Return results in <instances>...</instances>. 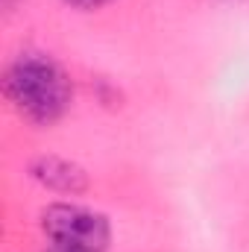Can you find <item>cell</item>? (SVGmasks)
<instances>
[{
    "mask_svg": "<svg viewBox=\"0 0 249 252\" xmlns=\"http://www.w3.org/2000/svg\"><path fill=\"white\" fill-rule=\"evenodd\" d=\"M30 173H32V179L38 185H44L47 190H56V193H70L73 196V193L88 190V173L79 164H73L67 158H59V156L35 158Z\"/></svg>",
    "mask_w": 249,
    "mask_h": 252,
    "instance_id": "cell-3",
    "label": "cell"
},
{
    "mask_svg": "<svg viewBox=\"0 0 249 252\" xmlns=\"http://www.w3.org/2000/svg\"><path fill=\"white\" fill-rule=\"evenodd\" d=\"M64 3H70V6H76V9H100V6H106V3H112V0H64Z\"/></svg>",
    "mask_w": 249,
    "mask_h": 252,
    "instance_id": "cell-4",
    "label": "cell"
},
{
    "mask_svg": "<svg viewBox=\"0 0 249 252\" xmlns=\"http://www.w3.org/2000/svg\"><path fill=\"white\" fill-rule=\"evenodd\" d=\"M41 232L53 241V247L76 252H103L112 241V226L106 214L73 202L47 205L41 211Z\"/></svg>",
    "mask_w": 249,
    "mask_h": 252,
    "instance_id": "cell-2",
    "label": "cell"
},
{
    "mask_svg": "<svg viewBox=\"0 0 249 252\" xmlns=\"http://www.w3.org/2000/svg\"><path fill=\"white\" fill-rule=\"evenodd\" d=\"M50 252H76V250H62V247H53Z\"/></svg>",
    "mask_w": 249,
    "mask_h": 252,
    "instance_id": "cell-5",
    "label": "cell"
},
{
    "mask_svg": "<svg viewBox=\"0 0 249 252\" xmlns=\"http://www.w3.org/2000/svg\"><path fill=\"white\" fill-rule=\"evenodd\" d=\"M3 3H6V6H12V3H15V0H3Z\"/></svg>",
    "mask_w": 249,
    "mask_h": 252,
    "instance_id": "cell-6",
    "label": "cell"
},
{
    "mask_svg": "<svg viewBox=\"0 0 249 252\" xmlns=\"http://www.w3.org/2000/svg\"><path fill=\"white\" fill-rule=\"evenodd\" d=\"M9 103L32 124H56L70 106V79L44 53H21L3 79Z\"/></svg>",
    "mask_w": 249,
    "mask_h": 252,
    "instance_id": "cell-1",
    "label": "cell"
}]
</instances>
